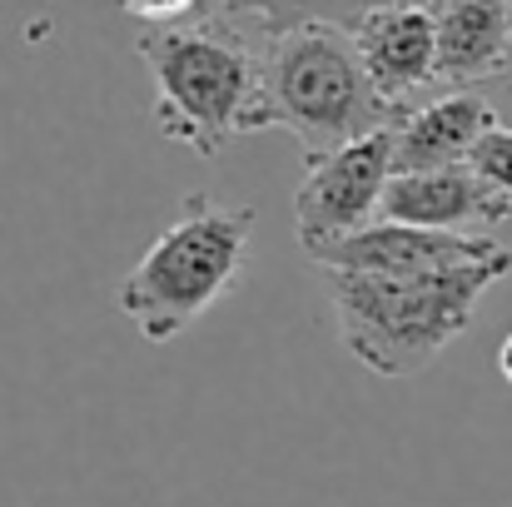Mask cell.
Here are the masks:
<instances>
[{"instance_id":"6da1fadb","label":"cell","mask_w":512,"mask_h":507,"mask_svg":"<svg viewBox=\"0 0 512 507\" xmlns=\"http://www.w3.org/2000/svg\"><path fill=\"white\" fill-rule=\"evenodd\" d=\"M135 50L155 80V130L165 140L214 160L234 135L269 130L259 40L234 30L224 15L145 25Z\"/></svg>"},{"instance_id":"7a4b0ae2","label":"cell","mask_w":512,"mask_h":507,"mask_svg":"<svg viewBox=\"0 0 512 507\" xmlns=\"http://www.w3.org/2000/svg\"><path fill=\"white\" fill-rule=\"evenodd\" d=\"M512 269V254L443 274H329L339 343L378 378L423 373L453 338L468 334L478 299Z\"/></svg>"},{"instance_id":"3957f363","label":"cell","mask_w":512,"mask_h":507,"mask_svg":"<svg viewBox=\"0 0 512 507\" xmlns=\"http://www.w3.org/2000/svg\"><path fill=\"white\" fill-rule=\"evenodd\" d=\"M259 90L269 130H289L304 150V165L398 130L408 115L373 90L353 35L343 30H289L259 40Z\"/></svg>"},{"instance_id":"277c9868","label":"cell","mask_w":512,"mask_h":507,"mask_svg":"<svg viewBox=\"0 0 512 507\" xmlns=\"http://www.w3.org/2000/svg\"><path fill=\"white\" fill-rule=\"evenodd\" d=\"M254 224L259 214L249 204H219L209 194H189L179 219L120 279V314L150 343L179 338L234 289Z\"/></svg>"},{"instance_id":"5b68a950","label":"cell","mask_w":512,"mask_h":507,"mask_svg":"<svg viewBox=\"0 0 512 507\" xmlns=\"http://www.w3.org/2000/svg\"><path fill=\"white\" fill-rule=\"evenodd\" d=\"M393 179V130L368 135L358 145H343L329 160L309 165L299 194H294V234L299 249L314 259L319 249L363 234L378 224L383 189Z\"/></svg>"},{"instance_id":"8992f818","label":"cell","mask_w":512,"mask_h":507,"mask_svg":"<svg viewBox=\"0 0 512 507\" xmlns=\"http://www.w3.org/2000/svg\"><path fill=\"white\" fill-rule=\"evenodd\" d=\"M498 254H503V244H493L488 234H438V229L378 219L363 234L319 249L314 264L329 274H393V279H403V274H443V269L483 264Z\"/></svg>"},{"instance_id":"52a82bcc","label":"cell","mask_w":512,"mask_h":507,"mask_svg":"<svg viewBox=\"0 0 512 507\" xmlns=\"http://www.w3.org/2000/svg\"><path fill=\"white\" fill-rule=\"evenodd\" d=\"M353 50H358L373 90L398 110H408V95L438 85V30H433L428 0L373 10L353 30Z\"/></svg>"},{"instance_id":"ba28073f","label":"cell","mask_w":512,"mask_h":507,"mask_svg":"<svg viewBox=\"0 0 512 507\" xmlns=\"http://www.w3.org/2000/svg\"><path fill=\"white\" fill-rule=\"evenodd\" d=\"M508 214V194H498L468 165L393 174L383 189V209H378V219L388 224H413V229H438V234H468L473 224H498Z\"/></svg>"},{"instance_id":"9c48e42d","label":"cell","mask_w":512,"mask_h":507,"mask_svg":"<svg viewBox=\"0 0 512 507\" xmlns=\"http://www.w3.org/2000/svg\"><path fill=\"white\" fill-rule=\"evenodd\" d=\"M498 125L488 95L478 90H453L438 95L418 110L403 115V125L393 130V174H428V169H453L468 165L478 140Z\"/></svg>"},{"instance_id":"30bf717a","label":"cell","mask_w":512,"mask_h":507,"mask_svg":"<svg viewBox=\"0 0 512 507\" xmlns=\"http://www.w3.org/2000/svg\"><path fill=\"white\" fill-rule=\"evenodd\" d=\"M438 30V85L498 80L512 60V0H428Z\"/></svg>"},{"instance_id":"8fae6325","label":"cell","mask_w":512,"mask_h":507,"mask_svg":"<svg viewBox=\"0 0 512 507\" xmlns=\"http://www.w3.org/2000/svg\"><path fill=\"white\" fill-rule=\"evenodd\" d=\"M408 5V0H224L219 15L244 30L249 40H274L289 30H343L353 35L373 10Z\"/></svg>"},{"instance_id":"7c38bea8","label":"cell","mask_w":512,"mask_h":507,"mask_svg":"<svg viewBox=\"0 0 512 507\" xmlns=\"http://www.w3.org/2000/svg\"><path fill=\"white\" fill-rule=\"evenodd\" d=\"M468 169H473L478 179H488L498 194H508L512 199V130L508 125H493V130L478 140V150H473Z\"/></svg>"},{"instance_id":"4fadbf2b","label":"cell","mask_w":512,"mask_h":507,"mask_svg":"<svg viewBox=\"0 0 512 507\" xmlns=\"http://www.w3.org/2000/svg\"><path fill=\"white\" fill-rule=\"evenodd\" d=\"M120 5L145 25H179V20H194L204 10V0H120Z\"/></svg>"},{"instance_id":"5bb4252c","label":"cell","mask_w":512,"mask_h":507,"mask_svg":"<svg viewBox=\"0 0 512 507\" xmlns=\"http://www.w3.org/2000/svg\"><path fill=\"white\" fill-rule=\"evenodd\" d=\"M488 105H493L498 125H508V130H512V60H508V70L493 80V95H488Z\"/></svg>"},{"instance_id":"9a60e30c","label":"cell","mask_w":512,"mask_h":507,"mask_svg":"<svg viewBox=\"0 0 512 507\" xmlns=\"http://www.w3.org/2000/svg\"><path fill=\"white\" fill-rule=\"evenodd\" d=\"M498 368H503V378L512 383V334L503 338V348H498Z\"/></svg>"},{"instance_id":"2e32d148","label":"cell","mask_w":512,"mask_h":507,"mask_svg":"<svg viewBox=\"0 0 512 507\" xmlns=\"http://www.w3.org/2000/svg\"><path fill=\"white\" fill-rule=\"evenodd\" d=\"M219 5H224V0H204V10H199V15H219ZM199 15H194V20H199Z\"/></svg>"}]
</instances>
